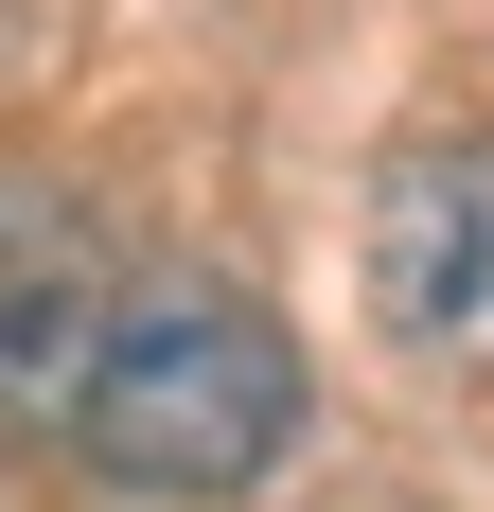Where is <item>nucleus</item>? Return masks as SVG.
Segmentation results:
<instances>
[{
  "label": "nucleus",
  "mask_w": 494,
  "mask_h": 512,
  "mask_svg": "<svg viewBox=\"0 0 494 512\" xmlns=\"http://www.w3.org/2000/svg\"><path fill=\"white\" fill-rule=\"evenodd\" d=\"M371 318L406 354H494V142H406L371 177Z\"/></svg>",
  "instance_id": "nucleus-2"
},
{
  "label": "nucleus",
  "mask_w": 494,
  "mask_h": 512,
  "mask_svg": "<svg viewBox=\"0 0 494 512\" xmlns=\"http://www.w3.org/2000/svg\"><path fill=\"white\" fill-rule=\"evenodd\" d=\"M71 442H89V477H124V495H247V477H283L300 442V336L265 301H230V283H142V301L106 318L89 389H71Z\"/></svg>",
  "instance_id": "nucleus-1"
},
{
  "label": "nucleus",
  "mask_w": 494,
  "mask_h": 512,
  "mask_svg": "<svg viewBox=\"0 0 494 512\" xmlns=\"http://www.w3.org/2000/svg\"><path fill=\"white\" fill-rule=\"evenodd\" d=\"M106 354V230L71 177L0 159V407H71Z\"/></svg>",
  "instance_id": "nucleus-3"
}]
</instances>
